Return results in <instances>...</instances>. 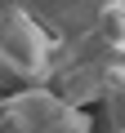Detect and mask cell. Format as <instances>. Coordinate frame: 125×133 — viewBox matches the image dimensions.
<instances>
[{
	"mask_svg": "<svg viewBox=\"0 0 125 133\" xmlns=\"http://www.w3.org/2000/svg\"><path fill=\"white\" fill-rule=\"evenodd\" d=\"M58 31H49L40 18L14 9L0 18V66L22 80H31V89L49 76V66H54V49H58Z\"/></svg>",
	"mask_w": 125,
	"mask_h": 133,
	"instance_id": "obj_1",
	"label": "cell"
},
{
	"mask_svg": "<svg viewBox=\"0 0 125 133\" xmlns=\"http://www.w3.org/2000/svg\"><path fill=\"white\" fill-rule=\"evenodd\" d=\"M9 133H89V115L81 111V102H67L62 93L45 89V84H27L22 93L5 98L0 107Z\"/></svg>",
	"mask_w": 125,
	"mask_h": 133,
	"instance_id": "obj_2",
	"label": "cell"
},
{
	"mask_svg": "<svg viewBox=\"0 0 125 133\" xmlns=\"http://www.w3.org/2000/svg\"><path fill=\"white\" fill-rule=\"evenodd\" d=\"M94 36L103 40L107 53H121V44H125V5H103L94 14Z\"/></svg>",
	"mask_w": 125,
	"mask_h": 133,
	"instance_id": "obj_3",
	"label": "cell"
}]
</instances>
